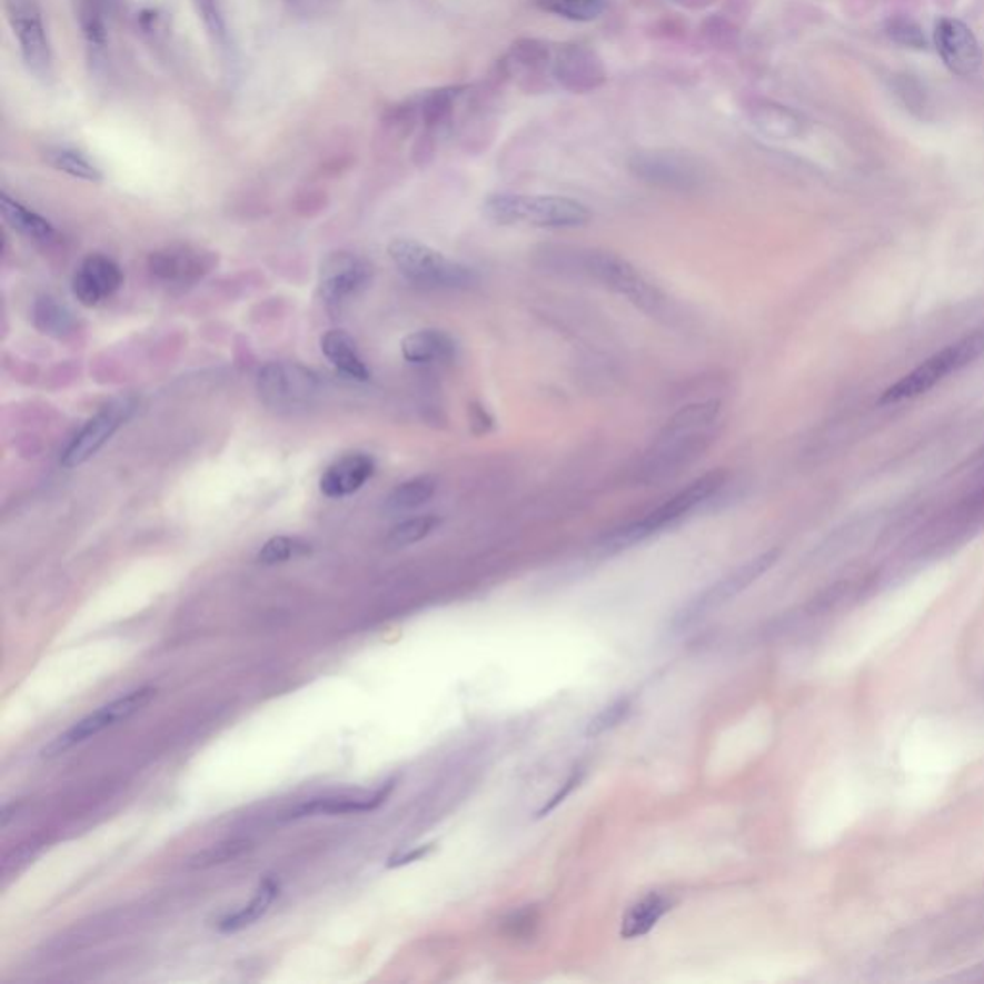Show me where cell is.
Instances as JSON below:
<instances>
[{"label": "cell", "instance_id": "cell-1", "mask_svg": "<svg viewBox=\"0 0 984 984\" xmlns=\"http://www.w3.org/2000/svg\"><path fill=\"white\" fill-rule=\"evenodd\" d=\"M719 416V400L694 402L680 408L646 450L638 471L640 479L646 483L662 481L693 464L714 440Z\"/></svg>", "mask_w": 984, "mask_h": 984}, {"label": "cell", "instance_id": "cell-2", "mask_svg": "<svg viewBox=\"0 0 984 984\" xmlns=\"http://www.w3.org/2000/svg\"><path fill=\"white\" fill-rule=\"evenodd\" d=\"M483 212L498 226H531L538 229H575L590 221L587 206L558 195L498 192L485 200Z\"/></svg>", "mask_w": 984, "mask_h": 984}, {"label": "cell", "instance_id": "cell-3", "mask_svg": "<svg viewBox=\"0 0 984 984\" xmlns=\"http://www.w3.org/2000/svg\"><path fill=\"white\" fill-rule=\"evenodd\" d=\"M725 479H727V475L722 469H714V471L702 475L693 483H688L685 489H680L672 498H667L666 503L650 511L648 516L609 533L608 537L604 538V548L612 550V553H619V550L643 543L652 535L666 529L667 525H673L688 516L690 511L696 510L700 504L706 503L708 498L716 495L717 490L722 489Z\"/></svg>", "mask_w": 984, "mask_h": 984}, {"label": "cell", "instance_id": "cell-4", "mask_svg": "<svg viewBox=\"0 0 984 984\" xmlns=\"http://www.w3.org/2000/svg\"><path fill=\"white\" fill-rule=\"evenodd\" d=\"M577 266L582 274L645 312L659 314L666 306V298L658 287L624 256L593 248L577 252Z\"/></svg>", "mask_w": 984, "mask_h": 984}, {"label": "cell", "instance_id": "cell-5", "mask_svg": "<svg viewBox=\"0 0 984 984\" xmlns=\"http://www.w3.org/2000/svg\"><path fill=\"white\" fill-rule=\"evenodd\" d=\"M389 256L408 281L426 289H469L479 281L474 268L414 239H395Z\"/></svg>", "mask_w": 984, "mask_h": 984}, {"label": "cell", "instance_id": "cell-6", "mask_svg": "<svg viewBox=\"0 0 984 984\" xmlns=\"http://www.w3.org/2000/svg\"><path fill=\"white\" fill-rule=\"evenodd\" d=\"M981 356H984V327L942 348L941 352L931 356L914 371L902 377L896 385L883 392L881 404H898L921 397L946 377L971 366Z\"/></svg>", "mask_w": 984, "mask_h": 984}, {"label": "cell", "instance_id": "cell-7", "mask_svg": "<svg viewBox=\"0 0 984 984\" xmlns=\"http://www.w3.org/2000/svg\"><path fill=\"white\" fill-rule=\"evenodd\" d=\"M258 395L276 410H297L312 404L321 392V379L312 369L291 361H271L258 374Z\"/></svg>", "mask_w": 984, "mask_h": 984}, {"label": "cell", "instance_id": "cell-8", "mask_svg": "<svg viewBox=\"0 0 984 984\" xmlns=\"http://www.w3.org/2000/svg\"><path fill=\"white\" fill-rule=\"evenodd\" d=\"M629 170L640 181L667 191H694L704 183L700 162L675 150L635 152L629 160Z\"/></svg>", "mask_w": 984, "mask_h": 984}, {"label": "cell", "instance_id": "cell-9", "mask_svg": "<svg viewBox=\"0 0 984 984\" xmlns=\"http://www.w3.org/2000/svg\"><path fill=\"white\" fill-rule=\"evenodd\" d=\"M8 23L20 43L23 64L37 79L52 76V49L44 28L43 12L37 0H7Z\"/></svg>", "mask_w": 984, "mask_h": 984}, {"label": "cell", "instance_id": "cell-10", "mask_svg": "<svg viewBox=\"0 0 984 984\" xmlns=\"http://www.w3.org/2000/svg\"><path fill=\"white\" fill-rule=\"evenodd\" d=\"M155 696H157V688H137V690H131L126 696H120L118 700L102 706L97 712H92L91 716L83 717L71 729L66 730L64 735H60L57 741H52L43 751L44 758L60 756L66 751L73 748L76 744L86 743L89 738L97 737L102 730L110 729V727L118 725V723L128 722L129 717H133L145 706H149L150 700Z\"/></svg>", "mask_w": 984, "mask_h": 984}, {"label": "cell", "instance_id": "cell-11", "mask_svg": "<svg viewBox=\"0 0 984 984\" xmlns=\"http://www.w3.org/2000/svg\"><path fill=\"white\" fill-rule=\"evenodd\" d=\"M553 78L566 91L587 95L606 83L608 71L595 50L585 44H558L553 54Z\"/></svg>", "mask_w": 984, "mask_h": 984}, {"label": "cell", "instance_id": "cell-12", "mask_svg": "<svg viewBox=\"0 0 984 984\" xmlns=\"http://www.w3.org/2000/svg\"><path fill=\"white\" fill-rule=\"evenodd\" d=\"M131 411H133V402L129 398H118V400L107 404L71 439L70 445L62 453L60 464L64 468L73 469L86 464L87 460H91L92 456L107 445L113 433L120 429L121 424L129 418Z\"/></svg>", "mask_w": 984, "mask_h": 984}, {"label": "cell", "instance_id": "cell-13", "mask_svg": "<svg viewBox=\"0 0 984 984\" xmlns=\"http://www.w3.org/2000/svg\"><path fill=\"white\" fill-rule=\"evenodd\" d=\"M779 550H767V553L759 554L756 558L751 559L748 564L738 567L735 574H730L729 577H725L723 582L708 588L706 593H702V595L698 596L696 600L688 604L685 612L680 614V624L688 625L690 622H696V619L704 616V614H708L712 609L719 608L723 604L733 600L735 596L741 595L743 590L751 587L752 583L758 582L762 575L767 574V571L775 566V561L779 559Z\"/></svg>", "mask_w": 984, "mask_h": 984}, {"label": "cell", "instance_id": "cell-14", "mask_svg": "<svg viewBox=\"0 0 984 984\" xmlns=\"http://www.w3.org/2000/svg\"><path fill=\"white\" fill-rule=\"evenodd\" d=\"M371 268L352 252H334L319 268V292L327 305H342L369 284Z\"/></svg>", "mask_w": 984, "mask_h": 984}, {"label": "cell", "instance_id": "cell-15", "mask_svg": "<svg viewBox=\"0 0 984 984\" xmlns=\"http://www.w3.org/2000/svg\"><path fill=\"white\" fill-rule=\"evenodd\" d=\"M935 47L946 68L962 78L977 73L983 62L977 37L956 18H941L936 22Z\"/></svg>", "mask_w": 984, "mask_h": 984}, {"label": "cell", "instance_id": "cell-16", "mask_svg": "<svg viewBox=\"0 0 984 984\" xmlns=\"http://www.w3.org/2000/svg\"><path fill=\"white\" fill-rule=\"evenodd\" d=\"M216 256L192 247H168L152 252L149 268L166 284L189 285L212 271Z\"/></svg>", "mask_w": 984, "mask_h": 984}, {"label": "cell", "instance_id": "cell-17", "mask_svg": "<svg viewBox=\"0 0 984 984\" xmlns=\"http://www.w3.org/2000/svg\"><path fill=\"white\" fill-rule=\"evenodd\" d=\"M123 284L120 266L105 255H91L79 266L71 291L83 306H97L112 297Z\"/></svg>", "mask_w": 984, "mask_h": 984}, {"label": "cell", "instance_id": "cell-18", "mask_svg": "<svg viewBox=\"0 0 984 984\" xmlns=\"http://www.w3.org/2000/svg\"><path fill=\"white\" fill-rule=\"evenodd\" d=\"M553 54L554 50L538 39H517L500 60V70L506 78L517 79L519 86L533 91L538 83H545L546 71L553 76Z\"/></svg>", "mask_w": 984, "mask_h": 984}, {"label": "cell", "instance_id": "cell-19", "mask_svg": "<svg viewBox=\"0 0 984 984\" xmlns=\"http://www.w3.org/2000/svg\"><path fill=\"white\" fill-rule=\"evenodd\" d=\"M376 474V460L366 453H352L331 464L319 479V489L327 498L355 495Z\"/></svg>", "mask_w": 984, "mask_h": 984}, {"label": "cell", "instance_id": "cell-20", "mask_svg": "<svg viewBox=\"0 0 984 984\" xmlns=\"http://www.w3.org/2000/svg\"><path fill=\"white\" fill-rule=\"evenodd\" d=\"M402 356L414 366L445 364L456 356V342L440 329H421L402 340Z\"/></svg>", "mask_w": 984, "mask_h": 984}, {"label": "cell", "instance_id": "cell-21", "mask_svg": "<svg viewBox=\"0 0 984 984\" xmlns=\"http://www.w3.org/2000/svg\"><path fill=\"white\" fill-rule=\"evenodd\" d=\"M748 120L758 129L759 133L769 135L775 139H788L801 133L802 120L798 113L781 107L772 100L756 99L746 107Z\"/></svg>", "mask_w": 984, "mask_h": 984}, {"label": "cell", "instance_id": "cell-22", "mask_svg": "<svg viewBox=\"0 0 984 984\" xmlns=\"http://www.w3.org/2000/svg\"><path fill=\"white\" fill-rule=\"evenodd\" d=\"M321 352L342 376L356 381H368L371 376L366 361L358 352L356 340L342 329H331L321 337Z\"/></svg>", "mask_w": 984, "mask_h": 984}, {"label": "cell", "instance_id": "cell-23", "mask_svg": "<svg viewBox=\"0 0 984 984\" xmlns=\"http://www.w3.org/2000/svg\"><path fill=\"white\" fill-rule=\"evenodd\" d=\"M392 788H395V783H387L371 798H316V801L306 802V804L295 807V812H291V819L314 814L345 815L374 812L376 807L381 806L382 802L389 798Z\"/></svg>", "mask_w": 984, "mask_h": 984}, {"label": "cell", "instance_id": "cell-24", "mask_svg": "<svg viewBox=\"0 0 984 984\" xmlns=\"http://www.w3.org/2000/svg\"><path fill=\"white\" fill-rule=\"evenodd\" d=\"M672 910V899L664 894L650 893L645 898L638 899L637 904L629 907L622 921V936L630 941L650 933L658 925V921Z\"/></svg>", "mask_w": 984, "mask_h": 984}, {"label": "cell", "instance_id": "cell-25", "mask_svg": "<svg viewBox=\"0 0 984 984\" xmlns=\"http://www.w3.org/2000/svg\"><path fill=\"white\" fill-rule=\"evenodd\" d=\"M0 212L8 226L16 229L18 233L26 235L29 239L47 241L54 235V227L49 220H44L43 216L20 205L18 200L10 199L7 192H2V197H0Z\"/></svg>", "mask_w": 984, "mask_h": 984}, {"label": "cell", "instance_id": "cell-26", "mask_svg": "<svg viewBox=\"0 0 984 984\" xmlns=\"http://www.w3.org/2000/svg\"><path fill=\"white\" fill-rule=\"evenodd\" d=\"M277 896H279V883L276 878H264L262 885L256 891L255 898L250 899L242 910L227 915L226 920L221 921V933H237V931L255 925L256 921L266 915Z\"/></svg>", "mask_w": 984, "mask_h": 984}, {"label": "cell", "instance_id": "cell-27", "mask_svg": "<svg viewBox=\"0 0 984 984\" xmlns=\"http://www.w3.org/2000/svg\"><path fill=\"white\" fill-rule=\"evenodd\" d=\"M33 324L41 334L62 339L76 329V316L58 298L41 297L33 306Z\"/></svg>", "mask_w": 984, "mask_h": 984}, {"label": "cell", "instance_id": "cell-28", "mask_svg": "<svg viewBox=\"0 0 984 984\" xmlns=\"http://www.w3.org/2000/svg\"><path fill=\"white\" fill-rule=\"evenodd\" d=\"M437 479L433 475H419L410 481H404L387 498V510L410 511L429 503L437 493Z\"/></svg>", "mask_w": 984, "mask_h": 984}, {"label": "cell", "instance_id": "cell-29", "mask_svg": "<svg viewBox=\"0 0 984 984\" xmlns=\"http://www.w3.org/2000/svg\"><path fill=\"white\" fill-rule=\"evenodd\" d=\"M535 7L569 22L587 23L604 14L606 0H535Z\"/></svg>", "mask_w": 984, "mask_h": 984}, {"label": "cell", "instance_id": "cell-30", "mask_svg": "<svg viewBox=\"0 0 984 984\" xmlns=\"http://www.w3.org/2000/svg\"><path fill=\"white\" fill-rule=\"evenodd\" d=\"M44 160L54 170L68 173L71 178L92 181V183H97V181L102 179V171L89 158L78 152V150L54 147V149H49L44 152Z\"/></svg>", "mask_w": 984, "mask_h": 984}, {"label": "cell", "instance_id": "cell-31", "mask_svg": "<svg viewBox=\"0 0 984 984\" xmlns=\"http://www.w3.org/2000/svg\"><path fill=\"white\" fill-rule=\"evenodd\" d=\"M310 553H312V546L302 538L281 535V537L269 538L268 543L260 548L258 561L262 566H277V564H285L291 559L305 558Z\"/></svg>", "mask_w": 984, "mask_h": 984}, {"label": "cell", "instance_id": "cell-32", "mask_svg": "<svg viewBox=\"0 0 984 984\" xmlns=\"http://www.w3.org/2000/svg\"><path fill=\"white\" fill-rule=\"evenodd\" d=\"M439 525L440 517L433 516V514H429V516L411 517V519H406L402 524L397 525V527L389 533L387 545H389L390 548H406V546L416 545V543H421L424 538L429 537Z\"/></svg>", "mask_w": 984, "mask_h": 984}, {"label": "cell", "instance_id": "cell-33", "mask_svg": "<svg viewBox=\"0 0 984 984\" xmlns=\"http://www.w3.org/2000/svg\"><path fill=\"white\" fill-rule=\"evenodd\" d=\"M79 22H81L87 43L95 49H102L107 43L102 0H79Z\"/></svg>", "mask_w": 984, "mask_h": 984}, {"label": "cell", "instance_id": "cell-34", "mask_svg": "<svg viewBox=\"0 0 984 984\" xmlns=\"http://www.w3.org/2000/svg\"><path fill=\"white\" fill-rule=\"evenodd\" d=\"M248 851H250V843L248 841H227V843L208 846L206 851L191 857L189 865H191L192 869H208V867H213V865L233 862V859L241 857Z\"/></svg>", "mask_w": 984, "mask_h": 984}, {"label": "cell", "instance_id": "cell-35", "mask_svg": "<svg viewBox=\"0 0 984 984\" xmlns=\"http://www.w3.org/2000/svg\"><path fill=\"white\" fill-rule=\"evenodd\" d=\"M630 709H633L630 698H627V696H624V698H617L616 702H612L609 706H606L598 716L590 719V723L587 725V730H585V735L595 738L600 737L604 733H608V730L616 729L619 723H624L625 719H627Z\"/></svg>", "mask_w": 984, "mask_h": 984}, {"label": "cell", "instance_id": "cell-36", "mask_svg": "<svg viewBox=\"0 0 984 984\" xmlns=\"http://www.w3.org/2000/svg\"><path fill=\"white\" fill-rule=\"evenodd\" d=\"M886 36L893 39L894 43L910 49L925 50L927 49V37L923 33L920 23L906 18V16H896L886 22Z\"/></svg>", "mask_w": 984, "mask_h": 984}, {"label": "cell", "instance_id": "cell-37", "mask_svg": "<svg viewBox=\"0 0 984 984\" xmlns=\"http://www.w3.org/2000/svg\"><path fill=\"white\" fill-rule=\"evenodd\" d=\"M199 10L202 12L206 28L220 43H226V22L221 14L220 0H197Z\"/></svg>", "mask_w": 984, "mask_h": 984}, {"label": "cell", "instance_id": "cell-38", "mask_svg": "<svg viewBox=\"0 0 984 984\" xmlns=\"http://www.w3.org/2000/svg\"><path fill=\"white\" fill-rule=\"evenodd\" d=\"M582 772L571 773V775H569V779H567L566 783L561 785V788H559L558 793L554 794L553 798L546 802L545 806L538 809L537 817H545L546 814H550V812H554V809H556V807H558L561 802L566 801L569 794L574 793L575 786L579 785V783H582Z\"/></svg>", "mask_w": 984, "mask_h": 984}, {"label": "cell", "instance_id": "cell-39", "mask_svg": "<svg viewBox=\"0 0 984 984\" xmlns=\"http://www.w3.org/2000/svg\"><path fill=\"white\" fill-rule=\"evenodd\" d=\"M433 851L431 844H427V846H421V848H416V851L406 852V854H398V856L390 857L389 867H400V865H408L411 862H418L421 857H426L429 852Z\"/></svg>", "mask_w": 984, "mask_h": 984}]
</instances>
